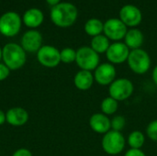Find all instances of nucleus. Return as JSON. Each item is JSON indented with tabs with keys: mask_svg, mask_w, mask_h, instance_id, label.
I'll list each match as a JSON object with an SVG mask.
<instances>
[{
	"mask_svg": "<svg viewBox=\"0 0 157 156\" xmlns=\"http://www.w3.org/2000/svg\"><path fill=\"white\" fill-rule=\"evenodd\" d=\"M21 29V18L17 12L8 11L0 17V33L5 37H14Z\"/></svg>",
	"mask_w": 157,
	"mask_h": 156,
	"instance_id": "obj_7",
	"label": "nucleus"
},
{
	"mask_svg": "<svg viewBox=\"0 0 157 156\" xmlns=\"http://www.w3.org/2000/svg\"><path fill=\"white\" fill-rule=\"evenodd\" d=\"M2 59L9 70H18L26 63L27 55L21 45L10 42L2 49Z\"/></svg>",
	"mask_w": 157,
	"mask_h": 156,
	"instance_id": "obj_2",
	"label": "nucleus"
},
{
	"mask_svg": "<svg viewBox=\"0 0 157 156\" xmlns=\"http://www.w3.org/2000/svg\"><path fill=\"white\" fill-rule=\"evenodd\" d=\"M89 126L94 132L104 135L111 130L110 119L102 112L94 113L89 118Z\"/></svg>",
	"mask_w": 157,
	"mask_h": 156,
	"instance_id": "obj_14",
	"label": "nucleus"
},
{
	"mask_svg": "<svg viewBox=\"0 0 157 156\" xmlns=\"http://www.w3.org/2000/svg\"><path fill=\"white\" fill-rule=\"evenodd\" d=\"M118 108H119V102L110 97H107L101 101L100 104L101 112L107 116L114 115L118 111Z\"/></svg>",
	"mask_w": 157,
	"mask_h": 156,
	"instance_id": "obj_22",
	"label": "nucleus"
},
{
	"mask_svg": "<svg viewBox=\"0 0 157 156\" xmlns=\"http://www.w3.org/2000/svg\"><path fill=\"white\" fill-rule=\"evenodd\" d=\"M131 50L124 42L116 41L110 44L106 52V57L109 63L112 64H121L127 62Z\"/></svg>",
	"mask_w": 157,
	"mask_h": 156,
	"instance_id": "obj_11",
	"label": "nucleus"
},
{
	"mask_svg": "<svg viewBox=\"0 0 157 156\" xmlns=\"http://www.w3.org/2000/svg\"><path fill=\"white\" fill-rule=\"evenodd\" d=\"M128 31V27L120 18H109L104 23L103 33L109 40L116 41H121L124 39Z\"/></svg>",
	"mask_w": 157,
	"mask_h": 156,
	"instance_id": "obj_8",
	"label": "nucleus"
},
{
	"mask_svg": "<svg viewBox=\"0 0 157 156\" xmlns=\"http://www.w3.org/2000/svg\"><path fill=\"white\" fill-rule=\"evenodd\" d=\"M152 79L154 84L157 86V65H155L152 71Z\"/></svg>",
	"mask_w": 157,
	"mask_h": 156,
	"instance_id": "obj_29",
	"label": "nucleus"
},
{
	"mask_svg": "<svg viewBox=\"0 0 157 156\" xmlns=\"http://www.w3.org/2000/svg\"><path fill=\"white\" fill-rule=\"evenodd\" d=\"M12 156H32V154L30 151H29L28 149L25 148H20L18 150H17Z\"/></svg>",
	"mask_w": 157,
	"mask_h": 156,
	"instance_id": "obj_28",
	"label": "nucleus"
},
{
	"mask_svg": "<svg viewBox=\"0 0 157 156\" xmlns=\"http://www.w3.org/2000/svg\"><path fill=\"white\" fill-rule=\"evenodd\" d=\"M75 63L80 70L93 72L100 64V57L90 46H83L76 51Z\"/></svg>",
	"mask_w": 157,
	"mask_h": 156,
	"instance_id": "obj_5",
	"label": "nucleus"
},
{
	"mask_svg": "<svg viewBox=\"0 0 157 156\" xmlns=\"http://www.w3.org/2000/svg\"><path fill=\"white\" fill-rule=\"evenodd\" d=\"M146 135L151 141L157 143V119L152 120L147 125V127H146Z\"/></svg>",
	"mask_w": 157,
	"mask_h": 156,
	"instance_id": "obj_25",
	"label": "nucleus"
},
{
	"mask_svg": "<svg viewBox=\"0 0 157 156\" xmlns=\"http://www.w3.org/2000/svg\"><path fill=\"white\" fill-rule=\"evenodd\" d=\"M60 1H61V0H46V2H47L50 6H54L58 5L59 3H61Z\"/></svg>",
	"mask_w": 157,
	"mask_h": 156,
	"instance_id": "obj_31",
	"label": "nucleus"
},
{
	"mask_svg": "<svg viewBox=\"0 0 157 156\" xmlns=\"http://www.w3.org/2000/svg\"><path fill=\"white\" fill-rule=\"evenodd\" d=\"M120 19L130 28L137 27L143 20L141 10L134 5H125L120 10Z\"/></svg>",
	"mask_w": 157,
	"mask_h": 156,
	"instance_id": "obj_12",
	"label": "nucleus"
},
{
	"mask_svg": "<svg viewBox=\"0 0 157 156\" xmlns=\"http://www.w3.org/2000/svg\"><path fill=\"white\" fill-rule=\"evenodd\" d=\"M43 19H44L43 13L39 8L28 9L24 13L23 17H22L24 24L30 29H35L40 26L43 22Z\"/></svg>",
	"mask_w": 157,
	"mask_h": 156,
	"instance_id": "obj_18",
	"label": "nucleus"
},
{
	"mask_svg": "<svg viewBox=\"0 0 157 156\" xmlns=\"http://www.w3.org/2000/svg\"><path fill=\"white\" fill-rule=\"evenodd\" d=\"M61 63H72L75 62L76 59V51L73 48H64L60 51Z\"/></svg>",
	"mask_w": 157,
	"mask_h": 156,
	"instance_id": "obj_23",
	"label": "nucleus"
},
{
	"mask_svg": "<svg viewBox=\"0 0 157 156\" xmlns=\"http://www.w3.org/2000/svg\"><path fill=\"white\" fill-rule=\"evenodd\" d=\"M29 120V113L22 108H12L6 113V121L15 127L23 126Z\"/></svg>",
	"mask_w": 157,
	"mask_h": 156,
	"instance_id": "obj_15",
	"label": "nucleus"
},
{
	"mask_svg": "<svg viewBox=\"0 0 157 156\" xmlns=\"http://www.w3.org/2000/svg\"><path fill=\"white\" fill-rule=\"evenodd\" d=\"M39 63L47 68H54L61 63L60 51L51 45H43L37 52Z\"/></svg>",
	"mask_w": 157,
	"mask_h": 156,
	"instance_id": "obj_9",
	"label": "nucleus"
},
{
	"mask_svg": "<svg viewBox=\"0 0 157 156\" xmlns=\"http://www.w3.org/2000/svg\"><path fill=\"white\" fill-rule=\"evenodd\" d=\"M123 40H124V43L132 51V50L141 49V47L144 44V37L140 29L136 28H132L128 29Z\"/></svg>",
	"mask_w": 157,
	"mask_h": 156,
	"instance_id": "obj_17",
	"label": "nucleus"
},
{
	"mask_svg": "<svg viewBox=\"0 0 157 156\" xmlns=\"http://www.w3.org/2000/svg\"><path fill=\"white\" fill-rule=\"evenodd\" d=\"M110 124H111L112 131L121 132L122 130L126 126V119L124 116H121V115L114 116L112 119H110Z\"/></svg>",
	"mask_w": 157,
	"mask_h": 156,
	"instance_id": "obj_24",
	"label": "nucleus"
},
{
	"mask_svg": "<svg viewBox=\"0 0 157 156\" xmlns=\"http://www.w3.org/2000/svg\"><path fill=\"white\" fill-rule=\"evenodd\" d=\"M127 143L131 149H141L145 143V135L141 131H132L127 139Z\"/></svg>",
	"mask_w": 157,
	"mask_h": 156,
	"instance_id": "obj_21",
	"label": "nucleus"
},
{
	"mask_svg": "<svg viewBox=\"0 0 157 156\" xmlns=\"http://www.w3.org/2000/svg\"><path fill=\"white\" fill-rule=\"evenodd\" d=\"M130 69L136 74H145L151 68L152 61L149 53L144 49L132 50L130 51L128 60Z\"/></svg>",
	"mask_w": 157,
	"mask_h": 156,
	"instance_id": "obj_4",
	"label": "nucleus"
},
{
	"mask_svg": "<svg viewBox=\"0 0 157 156\" xmlns=\"http://www.w3.org/2000/svg\"><path fill=\"white\" fill-rule=\"evenodd\" d=\"M110 41L104 35V34H100L98 35L96 37H93L91 40V43H90V47L98 54H102V53H106L108 49L110 46Z\"/></svg>",
	"mask_w": 157,
	"mask_h": 156,
	"instance_id": "obj_20",
	"label": "nucleus"
},
{
	"mask_svg": "<svg viewBox=\"0 0 157 156\" xmlns=\"http://www.w3.org/2000/svg\"><path fill=\"white\" fill-rule=\"evenodd\" d=\"M6 122V113L0 109V125H3Z\"/></svg>",
	"mask_w": 157,
	"mask_h": 156,
	"instance_id": "obj_30",
	"label": "nucleus"
},
{
	"mask_svg": "<svg viewBox=\"0 0 157 156\" xmlns=\"http://www.w3.org/2000/svg\"><path fill=\"white\" fill-rule=\"evenodd\" d=\"M2 59V49L0 48V60Z\"/></svg>",
	"mask_w": 157,
	"mask_h": 156,
	"instance_id": "obj_32",
	"label": "nucleus"
},
{
	"mask_svg": "<svg viewBox=\"0 0 157 156\" xmlns=\"http://www.w3.org/2000/svg\"><path fill=\"white\" fill-rule=\"evenodd\" d=\"M134 92L133 83L125 77L116 78L109 86V97L114 98L118 102L125 101L132 97Z\"/></svg>",
	"mask_w": 157,
	"mask_h": 156,
	"instance_id": "obj_6",
	"label": "nucleus"
},
{
	"mask_svg": "<svg viewBox=\"0 0 157 156\" xmlns=\"http://www.w3.org/2000/svg\"><path fill=\"white\" fill-rule=\"evenodd\" d=\"M124 156H147L142 149H129Z\"/></svg>",
	"mask_w": 157,
	"mask_h": 156,
	"instance_id": "obj_27",
	"label": "nucleus"
},
{
	"mask_svg": "<svg viewBox=\"0 0 157 156\" xmlns=\"http://www.w3.org/2000/svg\"><path fill=\"white\" fill-rule=\"evenodd\" d=\"M95 83L94 74L90 71L80 70L78 71L74 77L75 86L80 91L89 90Z\"/></svg>",
	"mask_w": 157,
	"mask_h": 156,
	"instance_id": "obj_16",
	"label": "nucleus"
},
{
	"mask_svg": "<svg viewBox=\"0 0 157 156\" xmlns=\"http://www.w3.org/2000/svg\"><path fill=\"white\" fill-rule=\"evenodd\" d=\"M127 143L124 135L120 131L110 130L105 133L101 140L102 150L109 156H116L123 152Z\"/></svg>",
	"mask_w": 157,
	"mask_h": 156,
	"instance_id": "obj_3",
	"label": "nucleus"
},
{
	"mask_svg": "<svg viewBox=\"0 0 157 156\" xmlns=\"http://www.w3.org/2000/svg\"><path fill=\"white\" fill-rule=\"evenodd\" d=\"M95 82L99 86H109L117 76V70L114 64L110 63H100L94 71Z\"/></svg>",
	"mask_w": 157,
	"mask_h": 156,
	"instance_id": "obj_10",
	"label": "nucleus"
},
{
	"mask_svg": "<svg viewBox=\"0 0 157 156\" xmlns=\"http://www.w3.org/2000/svg\"><path fill=\"white\" fill-rule=\"evenodd\" d=\"M78 10L76 6L69 2H62L52 6L51 19L59 28H69L76 21Z\"/></svg>",
	"mask_w": 157,
	"mask_h": 156,
	"instance_id": "obj_1",
	"label": "nucleus"
},
{
	"mask_svg": "<svg viewBox=\"0 0 157 156\" xmlns=\"http://www.w3.org/2000/svg\"><path fill=\"white\" fill-rule=\"evenodd\" d=\"M9 73H10L9 68L5 63H0V81H3L6 78H7L9 75Z\"/></svg>",
	"mask_w": 157,
	"mask_h": 156,
	"instance_id": "obj_26",
	"label": "nucleus"
},
{
	"mask_svg": "<svg viewBox=\"0 0 157 156\" xmlns=\"http://www.w3.org/2000/svg\"><path fill=\"white\" fill-rule=\"evenodd\" d=\"M103 29H104V23L100 19L96 17L88 19L84 26L85 32L92 38L102 34Z\"/></svg>",
	"mask_w": 157,
	"mask_h": 156,
	"instance_id": "obj_19",
	"label": "nucleus"
},
{
	"mask_svg": "<svg viewBox=\"0 0 157 156\" xmlns=\"http://www.w3.org/2000/svg\"><path fill=\"white\" fill-rule=\"evenodd\" d=\"M21 47L26 52H38L42 47V36L40 32L36 29L26 31L21 38Z\"/></svg>",
	"mask_w": 157,
	"mask_h": 156,
	"instance_id": "obj_13",
	"label": "nucleus"
}]
</instances>
